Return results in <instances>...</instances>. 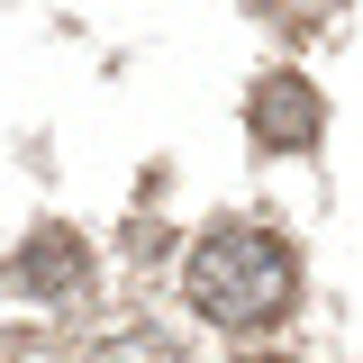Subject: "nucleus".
<instances>
[{"label": "nucleus", "mask_w": 363, "mask_h": 363, "mask_svg": "<svg viewBox=\"0 0 363 363\" xmlns=\"http://www.w3.org/2000/svg\"><path fill=\"white\" fill-rule=\"evenodd\" d=\"M182 291H191V309L209 318V327L255 336L272 318H291V300H300V255H291L272 227H218V236L191 255Z\"/></svg>", "instance_id": "obj_1"}, {"label": "nucleus", "mask_w": 363, "mask_h": 363, "mask_svg": "<svg viewBox=\"0 0 363 363\" xmlns=\"http://www.w3.org/2000/svg\"><path fill=\"white\" fill-rule=\"evenodd\" d=\"M245 128H255V145L300 155V145H318V128H327V100H318L300 73H272V82H255V100H245Z\"/></svg>", "instance_id": "obj_2"}, {"label": "nucleus", "mask_w": 363, "mask_h": 363, "mask_svg": "<svg viewBox=\"0 0 363 363\" xmlns=\"http://www.w3.org/2000/svg\"><path fill=\"white\" fill-rule=\"evenodd\" d=\"M18 291H37V300H82L91 291V245L73 227H37V236L18 245Z\"/></svg>", "instance_id": "obj_3"}, {"label": "nucleus", "mask_w": 363, "mask_h": 363, "mask_svg": "<svg viewBox=\"0 0 363 363\" xmlns=\"http://www.w3.org/2000/svg\"><path fill=\"white\" fill-rule=\"evenodd\" d=\"M91 363H173V345H164V336H109Z\"/></svg>", "instance_id": "obj_4"}, {"label": "nucleus", "mask_w": 363, "mask_h": 363, "mask_svg": "<svg viewBox=\"0 0 363 363\" xmlns=\"http://www.w3.org/2000/svg\"><path fill=\"white\" fill-rule=\"evenodd\" d=\"M264 363H272V354H264Z\"/></svg>", "instance_id": "obj_5"}]
</instances>
